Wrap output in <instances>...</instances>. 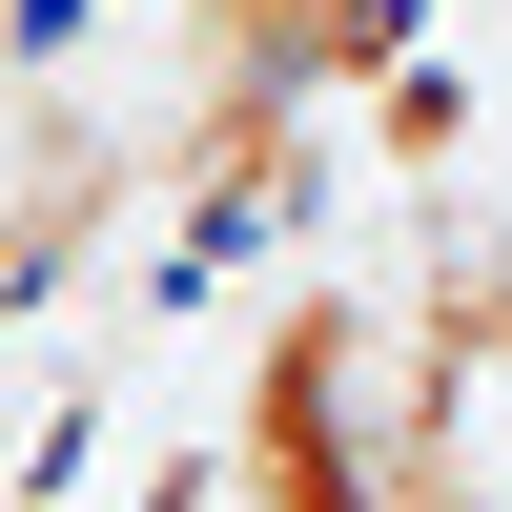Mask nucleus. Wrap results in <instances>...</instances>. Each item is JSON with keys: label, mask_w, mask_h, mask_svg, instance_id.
<instances>
[{"label": "nucleus", "mask_w": 512, "mask_h": 512, "mask_svg": "<svg viewBox=\"0 0 512 512\" xmlns=\"http://www.w3.org/2000/svg\"><path fill=\"white\" fill-rule=\"evenodd\" d=\"M390 451H410V328L369 287H267L226 369V512H390Z\"/></svg>", "instance_id": "obj_1"}, {"label": "nucleus", "mask_w": 512, "mask_h": 512, "mask_svg": "<svg viewBox=\"0 0 512 512\" xmlns=\"http://www.w3.org/2000/svg\"><path fill=\"white\" fill-rule=\"evenodd\" d=\"M185 41V103H349V82H410V0H164Z\"/></svg>", "instance_id": "obj_2"}]
</instances>
